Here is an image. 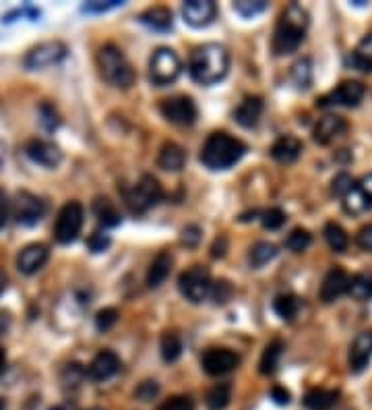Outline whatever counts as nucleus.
I'll return each mask as SVG.
<instances>
[{
	"instance_id": "c03bdc74",
	"label": "nucleus",
	"mask_w": 372,
	"mask_h": 410,
	"mask_svg": "<svg viewBox=\"0 0 372 410\" xmlns=\"http://www.w3.org/2000/svg\"><path fill=\"white\" fill-rule=\"evenodd\" d=\"M158 410H194L190 396H172Z\"/></svg>"
},
{
	"instance_id": "7ed1b4c3",
	"label": "nucleus",
	"mask_w": 372,
	"mask_h": 410,
	"mask_svg": "<svg viewBox=\"0 0 372 410\" xmlns=\"http://www.w3.org/2000/svg\"><path fill=\"white\" fill-rule=\"evenodd\" d=\"M246 154V143L228 133H213L201 149V162L209 170H228Z\"/></svg>"
},
{
	"instance_id": "3c124183",
	"label": "nucleus",
	"mask_w": 372,
	"mask_h": 410,
	"mask_svg": "<svg viewBox=\"0 0 372 410\" xmlns=\"http://www.w3.org/2000/svg\"><path fill=\"white\" fill-rule=\"evenodd\" d=\"M201 241V228L199 226H186L182 230V243L186 246H197Z\"/></svg>"
},
{
	"instance_id": "a878e982",
	"label": "nucleus",
	"mask_w": 372,
	"mask_h": 410,
	"mask_svg": "<svg viewBox=\"0 0 372 410\" xmlns=\"http://www.w3.org/2000/svg\"><path fill=\"white\" fill-rule=\"evenodd\" d=\"M93 214H95V218H98V222L104 228H114V226H118L122 222V216H120L118 207L107 197H98L93 201Z\"/></svg>"
},
{
	"instance_id": "c756f323",
	"label": "nucleus",
	"mask_w": 372,
	"mask_h": 410,
	"mask_svg": "<svg viewBox=\"0 0 372 410\" xmlns=\"http://www.w3.org/2000/svg\"><path fill=\"white\" fill-rule=\"evenodd\" d=\"M347 295L354 299V301H371L372 299V273H356L349 278V284H347Z\"/></svg>"
},
{
	"instance_id": "f704fd0d",
	"label": "nucleus",
	"mask_w": 372,
	"mask_h": 410,
	"mask_svg": "<svg viewBox=\"0 0 372 410\" xmlns=\"http://www.w3.org/2000/svg\"><path fill=\"white\" fill-rule=\"evenodd\" d=\"M182 355V340L174 331H165L161 336V356L165 363H174Z\"/></svg>"
},
{
	"instance_id": "aec40b11",
	"label": "nucleus",
	"mask_w": 372,
	"mask_h": 410,
	"mask_svg": "<svg viewBox=\"0 0 372 410\" xmlns=\"http://www.w3.org/2000/svg\"><path fill=\"white\" fill-rule=\"evenodd\" d=\"M120 371V358L112 351H102L87 367V375L93 382H106Z\"/></svg>"
},
{
	"instance_id": "b1692460",
	"label": "nucleus",
	"mask_w": 372,
	"mask_h": 410,
	"mask_svg": "<svg viewBox=\"0 0 372 410\" xmlns=\"http://www.w3.org/2000/svg\"><path fill=\"white\" fill-rule=\"evenodd\" d=\"M186 154L185 149L174 143V141H165L161 145L160 156H158V166L165 172H180L185 168Z\"/></svg>"
},
{
	"instance_id": "473e14b6",
	"label": "nucleus",
	"mask_w": 372,
	"mask_h": 410,
	"mask_svg": "<svg viewBox=\"0 0 372 410\" xmlns=\"http://www.w3.org/2000/svg\"><path fill=\"white\" fill-rule=\"evenodd\" d=\"M281 353H284L281 340H273L271 344H267L265 351H263V356H261V363H259V371H261L263 375L275 373V369H277V365H279V358H281Z\"/></svg>"
},
{
	"instance_id": "f3484780",
	"label": "nucleus",
	"mask_w": 372,
	"mask_h": 410,
	"mask_svg": "<svg viewBox=\"0 0 372 410\" xmlns=\"http://www.w3.org/2000/svg\"><path fill=\"white\" fill-rule=\"evenodd\" d=\"M217 15L213 0H186L182 4V17L190 28H207Z\"/></svg>"
},
{
	"instance_id": "37998d69",
	"label": "nucleus",
	"mask_w": 372,
	"mask_h": 410,
	"mask_svg": "<svg viewBox=\"0 0 372 410\" xmlns=\"http://www.w3.org/2000/svg\"><path fill=\"white\" fill-rule=\"evenodd\" d=\"M87 246H89L91 253H102V251H106L107 246H110V237H107L104 230H95V232L89 234Z\"/></svg>"
},
{
	"instance_id": "58836bf2",
	"label": "nucleus",
	"mask_w": 372,
	"mask_h": 410,
	"mask_svg": "<svg viewBox=\"0 0 372 410\" xmlns=\"http://www.w3.org/2000/svg\"><path fill=\"white\" fill-rule=\"evenodd\" d=\"M265 0H238L234 2V11L242 15V17H255V15H261L263 11H267Z\"/></svg>"
},
{
	"instance_id": "72a5a7b5",
	"label": "nucleus",
	"mask_w": 372,
	"mask_h": 410,
	"mask_svg": "<svg viewBox=\"0 0 372 410\" xmlns=\"http://www.w3.org/2000/svg\"><path fill=\"white\" fill-rule=\"evenodd\" d=\"M300 299L296 297V295H279L275 302H273V309H275V313L284 319V321H292L293 317L298 315V311H300Z\"/></svg>"
},
{
	"instance_id": "bb28decb",
	"label": "nucleus",
	"mask_w": 372,
	"mask_h": 410,
	"mask_svg": "<svg viewBox=\"0 0 372 410\" xmlns=\"http://www.w3.org/2000/svg\"><path fill=\"white\" fill-rule=\"evenodd\" d=\"M170 270H172V255L161 251L160 255L151 261L149 270H147V286L149 288L161 286V282L170 275Z\"/></svg>"
},
{
	"instance_id": "e433bc0d",
	"label": "nucleus",
	"mask_w": 372,
	"mask_h": 410,
	"mask_svg": "<svg viewBox=\"0 0 372 410\" xmlns=\"http://www.w3.org/2000/svg\"><path fill=\"white\" fill-rule=\"evenodd\" d=\"M292 83L298 89H308L313 83V62L310 58H302L292 67Z\"/></svg>"
},
{
	"instance_id": "864d4df0",
	"label": "nucleus",
	"mask_w": 372,
	"mask_h": 410,
	"mask_svg": "<svg viewBox=\"0 0 372 410\" xmlns=\"http://www.w3.org/2000/svg\"><path fill=\"white\" fill-rule=\"evenodd\" d=\"M6 220H8V197L0 189V230L4 228Z\"/></svg>"
},
{
	"instance_id": "9b49d317",
	"label": "nucleus",
	"mask_w": 372,
	"mask_h": 410,
	"mask_svg": "<svg viewBox=\"0 0 372 410\" xmlns=\"http://www.w3.org/2000/svg\"><path fill=\"white\" fill-rule=\"evenodd\" d=\"M160 112L163 114V118L172 125L178 127H190L197 120V106L188 96H174L163 100L160 106Z\"/></svg>"
},
{
	"instance_id": "a18cd8bd",
	"label": "nucleus",
	"mask_w": 372,
	"mask_h": 410,
	"mask_svg": "<svg viewBox=\"0 0 372 410\" xmlns=\"http://www.w3.org/2000/svg\"><path fill=\"white\" fill-rule=\"evenodd\" d=\"M158 392H160L158 382H143L139 387H136L134 396H136L141 402H149V400H153V398L158 396Z\"/></svg>"
},
{
	"instance_id": "13d9d810",
	"label": "nucleus",
	"mask_w": 372,
	"mask_h": 410,
	"mask_svg": "<svg viewBox=\"0 0 372 410\" xmlns=\"http://www.w3.org/2000/svg\"><path fill=\"white\" fill-rule=\"evenodd\" d=\"M0 410H6V402L2 398H0Z\"/></svg>"
},
{
	"instance_id": "603ef678",
	"label": "nucleus",
	"mask_w": 372,
	"mask_h": 410,
	"mask_svg": "<svg viewBox=\"0 0 372 410\" xmlns=\"http://www.w3.org/2000/svg\"><path fill=\"white\" fill-rule=\"evenodd\" d=\"M271 398H273L277 404H288V402H290V392H288L286 387H281V385H275V387L271 389Z\"/></svg>"
},
{
	"instance_id": "a211bd4d",
	"label": "nucleus",
	"mask_w": 372,
	"mask_h": 410,
	"mask_svg": "<svg viewBox=\"0 0 372 410\" xmlns=\"http://www.w3.org/2000/svg\"><path fill=\"white\" fill-rule=\"evenodd\" d=\"M347 284H349V275L344 268H331L327 275H325V280H322V284H320V301L325 302V304H331V302H335L342 295H346L347 292Z\"/></svg>"
},
{
	"instance_id": "8fccbe9b",
	"label": "nucleus",
	"mask_w": 372,
	"mask_h": 410,
	"mask_svg": "<svg viewBox=\"0 0 372 410\" xmlns=\"http://www.w3.org/2000/svg\"><path fill=\"white\" fill-rule=\"evenodd\" d=\"M356 245L360 246L362 251H366V253H372V224H366L358 230Z\"/></svg>"
},
{
	"instance_id": "79ce46f5",
	"label": "nucleus",
	"mask_w": 372,
	"mask_h": 410,
	"mask_svg": "<svg viewBox=\"0 0 372 410\" xmlns=\"http://www.w3.org/2000/svg\"><path fill=\"white\" fill-rule=\"evenodd\" d=\"M116 321H118V311L112 309V307L102 309V311L98 313V317H95V326H98L100 331H107L110 328H114Z\"/></svg>"
},
{
	"instance_id": "5701e85b",
	"label": "nucleus",
	"mask_w": 372,
	"mask_h": 410,
	"mask_svg": "<svg viewBox=\"0 0 372 410\" xmlns=\"http://www.w3.org/2000/svg\"><path fill=\"white\" fill-rule=\"evenodd\" d=\"M263 108H265V104H263L261 98H257V96L244 98L242 104L234 110V118H236V123H238L240 127L252 129V127L259 125V118L263 114Z\"/></svg>"
},
{
	"instance_id": "f03ea898",
	"label": "nucleus",
	"mask_w": 372,
	"mask_h": 410,
	"mask_svg": "<svg viewBox=\"0 0 372 410\" xmlns=\"http://www.w3.org/2000/svg\"><path fill=\"white\" fill-rule=\"evenodd\" d=\"M306 29H308V13L296 2L288 4L273 33V42H271L273 52L277 56L296 52L306 38Z\"/></svg>"
},
{
	"instance_id": "cd10ccee",
	"label": "nucleus",
	"mask_w": 372,
	"mask_h": 410,
	"mask_svg": "<svg viewBox=\"0 0 372 410\" xmlns=\"http://www.w3.org/2000/svg\"><path fill=\"white\" fill-rule=\"evenodd\" d=\"M141 21H143L147 28L153 29V31H168V29H172V23H174V19H172V11H170V8H165V6H153V8H147V11L141 15Z\"/></svg>"
},
{
	"instance_id": "bf43d9fd",
	"label": "nucleus",
	"mask_w": 372,
	"mask_h": 410,
	"mask_svg": "<svg viewBox=\"0 0 372 410\" xmlns=\"http://www.w3.org/2000/svg\"><path fill=\"white\" fill-rule=\"evenodd\" d=\"M50 410H69V409H66V406H54V409Z\"/></svg>"
},
{
	"instance_id": "6e6d98bb",
	"label": "nucleus",
	"mask_w": 372,
	"mask_h": 410,
	"mask_svg": "<svg viewBox=\"0 0 372 410\" xmlns=\"http://www.w3.org/2000/svg\"><path fill=\"white\" fill-rule=\"evenodd\" d=\"M6 286H8V275H6L4 270H0V295L6 290Z\"/></svg>"
},
{
	"instance_id": "a19ab883",
	"label": "nucleus",
	"mask_w": 372,
	"mask_h": 410,
	"mask_svg": "<svg viewBox=\"0 0 372 410\" xmlns=\"http://www.w3.org/2000/svg\"><path fill=\"white\" fill-rule=\"evenodd\" d=\"M286 214L279 210V207H271L261 214V222H263V228L267 230H279L284 224H286Z\"/></svg>"
},
{
	"instance_id": "1a4fd4ad",
	"label": "nucleus",
	"mask_w": 372,
	"mask_h": 410,
	"mask_svg": "<svg viewBox=\"0 0 372 410\" xmlns=\"http://www.w3.org/2000/svg\"><path fill=\"white\" fill-rule=\"evenodd\" d=\"M64 56H66V46L62 42H58V40L42 42V44L33 46L31 50H27L25 58H23V67L27 71H44L48 67L62 62Z\"/></svg>"
},
{
	"instance_id": "9d476101",
	"label": "nucleus",
	"mask_w": 372,
	"mask_h": 410,
	"mask_svg": "<svg viewBox=\"0 0 372 410\" xmlns=\"http://www.w3.org/2000/svg\"><path fill=\"white\" fill-rule=\"evenodd\" d=\"M366 89L360 81H342L335 89H331L327 96H322L317 100V106L320 108H329V106H344V108H356L362 98H364Z\"/></svg>"
},
{
	"instance_id": "4468645a",
	"label": "nucleus",
	"mask_w": 372,
	"mask_h": 410,
	"mask_svg": "<svg viewBox=\"0 0 372 410\" xmlns=\"http://www.w3.org/2000/svg\"><path fill=\"white\" fill-rule=\"evenodd\" d=\"M50 259V249L44 243H31L25 245L17 255V270L25 275L37 273Z\"/></svg>"
},
{
	"instance_id": "ea45409f",
	"label": "nucleus",
	"mask_w": 372,
	"mask_h": 410,
	"mask_svg": "<svg viewBox=\"0 0 372 410\" xmlns=\"http://www.w3.org/2000/svg\"><path fill=\"white\" fill-rule=\"evenodd\" d=\"M354 185H356V181H354L347 172H342V174H337V176L331 181V193H333L335 197L344 199L347 193L354 189Z\"/></svg>"
},
{
	"instance_id": "f8f14e48",
	"label": "nucleus",
	"mask_w": 372,
	"mask_h": 410,
	"mask_svg": "<svg viewBox=\"0 0 372 410\" xmlns=\"http://www.w3.org/2000/svg\"><path fill=\"white\" fill-rule=\"evenodd\" d=\"M46 214V203L29 191H19L15 199V220L21 226H35Z\"/></svg>"
},
{
	"instance_id": "6e6552de",
	"label": "nucleus",
	"mask_w": 372,
	"mask_h": 410,
	"mask_svg": "<svg viewBox=\"0 0 372 410\" xmlns=\"http://www.w3.org/2000/svg\"><path fill=\"white\" fill-rule=\"evenodd\" d=\"M161 197H163V191H161L160 183L153 176L145 174V176H141V181L134 185L133 189L127 193V203H129L131 212L143 214V212L156 207L161 201Z\"/></svg>"
},
{
	"instance_id": "de8ad7c7",
	"label": "nucleus",
	"mask_w": 372,
	"mask_h": 410,
	"mask_svg": "<svg viewBox=\"0 0 372 410\" xmlns=\"http://www.w3.org/2000/svg\"><path fill=\"white\" fill-rule=\"evenodd\" d=\"M116 6H122V2L120 0H93V2H87V4H83V11L85 13H106V11H112V8H116Z\"/></svg>"
},
{
	"instance_id": "49530a36",
	"label": "nucleus",
	"mask_w": 372,
	"mask_h": 410,
	"mask_svg": "<svg viewBox=\"0 0 372 410\" xmlns=\"http://www.w3.org/2000/svg\"><path fill=\"white\" fill-rule=\"evenodd\" d=\"M211 295L217 304H223V302L230 301V297H232V286H230V282H226V280L215 282L211 286Z\"/></svg>"
},
{
	"instance_id": "6ab92c4d",
	"label": "nucleus",
	"mask_w": 372,
	"mask_h": 410,
	"mask_svg": "<svg viewBox=\"0 0 372 410\" xmlns=\"http://www.w3.org/2000/svg\"><path fill=\"white\" fill-rule=\"evenodd\" d=\"M372 358V331H362L356 336V340L349 346V355H347V363H349V371L351 373H360L366 369V365Z\"/></svg>"
},
{
	"instance_id": "c85d7f7f",
	"label": "nucleus",
	"mask_w": 372,
	"mask_h": 410,
	"mask_svg": "<svg viewBox=\"0 0 372 410\" xmlns=\"http://www.w3.org/2000/svg\"><path fill=\"white\" fill-rule=\"evenodd\" d=\"M337 398H339L337 392L317 387V389H310V392L304 396V406L310 410H329L337 404Z\"/></svg>"
},
{
	"instance_id": "ddd939ff",
	"label": "nucleus",
	"mask_w": 372,
	"mask_h": 410,
	"mask_svg": "<svg viewBox=\"0 0 372 410\" xmlns=\"http://www.w3.org/2000/svg\"><path fill=\"white\" fill-rule=\"evenodd\" d=\"M342 201H344V210L349 216H360L368 212L372 207V172L356 181L354 189L347 193Z\"/></svg>"
},
{
	"instance_id": "f257e3e1",
	"label": "nucleus",
	"mask_w": 372,
	"mask_h": 410,
	"mask_svg": "<svg viewBox=\"0 0 372 410\" xmlns=\"http://www.w3.org/2000/svg\"><path fill=\"white\" fill-rule=\"evenodd\" d=\"M230 71V52L221 44L199 46L188 62V73L199 85H215Z\"/></svg>"
},
{
	"instance_id": "052dcab7",
	"label": "nucleus",
	"mask_w": 372,
	"mask_h": 410,
	"mask_svg": "<svg viewBox=\"0 0 372 410\" xmlns=\"http://www.w3.org/2000/svg\"><path fill=\"white\" fill-rule=\"evenodd\" d=\"M89 410H104V409H89Z\"/></svg>"
},
{
	"instance_id": "393cba45",
	"label": "nucleus",
	"mask_w": 372,
	"mask_h": 410,
	"mask_svg": "<svg viewBox=\"0 0 372 410\" xmlns=\"http://www.w3.org/2000/svg\"><path fill=\"white\" fill-rule=\"evenodd\" d=\"M347 64L360 73H372V33H366L347 56Z\"/></svg>"
},
{
	"instance_id": "dca6fc26",
	"label": "nucleus",
	"mask_w": 372,
	"mask_h": 410,
	"mask_svg": "<svg viewBox=\"0 0 372 410\" xmlns=\"http://www.w3.org/2000/svg\"><path fill=\"white\" fill-rule=\"evenodd\" d=\"M27 158L35 164L44 166V168H56L62 162V152L58 145H54L50 141L44 139H31L25 145Z\"/></svg>"
},
{
	"instance_id": "0eeeda50",
	"label": "nucleus",
	"mask_w": 372,
	"mask_h": 410,
	"mask_svg": "<svg viewBox=\"0 0 372 410\" xmlns=\"http://www.w3.org/2000/svg\"><path fill=\"white\" fill-rule=\"evenodd\" d=\"M211 273L203 266H192L180 273V278H178V288H180L182 297L194 304L203 302L211 295Z\"/></svg>"
},
{
	"instance_id": "412c9836",
	"label": "nucleus",
	"mask_w": 372,
	"mask_h": 410,
	"mask_svg": "<svg viewBox=\"0 0 372 410\" xmlns=\"http://www.w3.org/2000/svg\"><path fill=\"white\" fill-rule=\"evenodd\" d=\"M347 131V123L342 118V116H333V114H329V116H322L319 123H317V127H315V141L319 143V145H329L331 141H335L337 137H342Z\"/></svg>"
},
{
	"instance_id": "c9c22d12",
	"label": "nucleus",
	"mask_w": 372,
	"mask_h": 410,
	"mask_svg": "<svg viewBox=\"0 0 372 410\" xmlns=\"http://www.w3.org/2000/svg\"><path fill=\"white\" fill-rule=\"evenodd\" d=\"M232 400V387L230 383H217L207 394V409L209 410H226Z\"/></svg>"
},
{
	"instance_id": "4be33fe9",
	"label": "nucleus",
	"mask_w": 372,
	"mask_h": 410,
	"mask_svg": "<svg viewBox=\"0 0 372 410\" xmlns=\"http://www.w3.org/2000/svg\"><path fill=\"white\" fill-rule=\"evenodd\" d=\"M302 154V141L296 135H281L271 147V156L279 164H292Z\"/></svg>"
},
{
	"instance_id": "5fc2aeb1",
	"label": "nucleus",
	"mask_w": 372,
	"mask_h": 410,
	"mask_svg": "<svg viewBox=\"0 0 372 410\" xmlns=\"http://www.w3.org/2000/svg\"><path fill=\"white\" fill-rule=\"evenodd\" d=\"M8 329H11V313L8 311H0V338L6 336Z\"/></svg>"
},
{
	"instance_id": "20e7f679",
	"label": "nucleus",
	"mask_w": 372,
	"mask_h": 410,
	"mask_svg": "<svg viewBox=\"0 0 372 410\" xmlns=\"http://www.w3.org/2000/svg\"><path fill=\"white\" fill-rule=\"evenodd\" d=\"M98 67L102 77L106 79L112 87L116 89H131L134 83V69L129 62V58L124 52L114 46V44H106L100 48L98 52Z\"/></svg>"
},
{
	"instance_id": "7c9ffc66",
	"label": "nucleus",
	"mask_w": 372,
	"mask_h": 410,
	"mask_svg": "<svg viewBox=\"0 0 372 410\" xmlns=\"http://www.w3.org/2000/svg\"><path fill=\"white\" fill-rule=\"evenodd\" d=\"M322 234H325V241H327V245H329V249H331L333 253H344V251H347L349 237H347V232L337 222H327Z\"/></svg>"
},
{
	"instance_id": "4d7b16f0",
	"label": "nucleus",
	"mask_w": 372,
	"mask_h": 410,
	"mask_svg": "<svg viewBox=\"0 0 372 410\" xmlns=\"http://www.w3.org/2000/svg\"><path fill=\"white\" fill-rule=\"evenodd\" d=\"M4 369H6V353L0 348V375L4 373Z\"/></svg>"
},
{
	"instance_id": "09e8293b",
	"label": "nucleus",
	"mask_w": 372,
	"mask_h": 410,
	"mask_svg": "<svg viewBox=\"0 0 372 410\" xmlns=\"http://www.w3.org/2000/svg\"><path fill=\"white\" fill-rule=\"evenodd\" d=\"M40 114H42V123H44V127H46L48 131L58 129V125H60V118H58L56 110H54L50 104H42V106H40Z\"/></svg>"
},
{
	"instance_id": "39448f33",
	"label": "nucleus",
	"mask_w": 372,
	"mask_h": 410,
	"mask_svg": "<svg viewBox=\"0 0 372 410\" xmlns=\"http://www.w3.org/2000/svg\"><path fill=\"white\" fill-rule=\"evenodd\" d=\"M182 73V62L180 56L176 55L172 48H158L151 60H149V79L153 85L163 87L174 83Z\"/></svg>"
},
{
	"instance_id": "423d86ee",
	"label": "nucleus",
	"mask_w": 372,
	"mask_h": 410,
	"mask_svg": "<svg viewBox=\"0 0 372 410\" xmlns=\"http://www.w3.org/2000/svg\"><path fill=\"white\" fill-rule=\"evenodd\" d=\"M83 218H85V212H83V205H81L79 201H66L60 207L56 224H54V239H56V243L69 245V243L77 241L81 228H83Z\"/></svg>"
},
{
	"instance_id": "4c0bfd02",
	"label": "nucleus",
	"mask_w": 372,
	"mask_h": 410,
	"mask_svg": "<svg viewBox=\"0 0 372 410\" xmlns=\"http://www.w3.org/2000/svg\"><path fill=\"white\" fill-rule=\"evenodd\" d=\"M310 245H313V237L304 228H293L292 232L288 234V239H286V246L292 253H304Z\"/></svg>"
},
{
	"instance_id": "2f4dec72",
	"label": "nucleus",
	"mask_w": 372,
	"mask_h": 410,
	"mask_svg": "<svg viewBox=\"0 0 372 410\" xmlns=\"http://www.w3.org/2000/svg\"><path fill=\"white\" fill-rule=\"evenodd\" d=\"M277 257V246L273 243H267V241H259L257 245H252L250 253H248V261L255 270L267 266L269 261H273Z\"/></svg>"
},
{
	"instance_id": "2eb2a0df",
	"label": "nucleus",
	"mask_w": 372,
	"mask_h": 410,
	"mask_svg": "<svg viewBox=\"0 0 372 410\" xmlns=\"http://www.w3.org/2000/svg\"><path fill=\"white\" fill-rule=\"evenodd\" d=\"M203 369L207 375L213 377H219V375H226L230 371H234L238 367L240 358L236 353L228 351V348H211L203 355Z\"/></svg>"
}]
</instances>
